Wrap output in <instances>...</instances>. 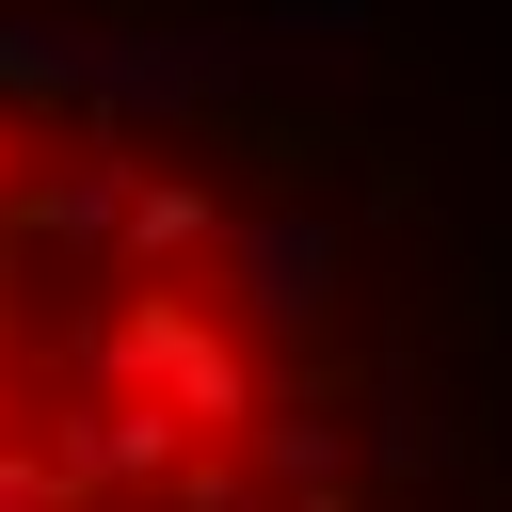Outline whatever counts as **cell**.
Segmentation results:
<instances>
[{
	"label": "cell",
	"mask_w": 512,
	"mask_h": 512,
	"mask_svg": "<svg viewBox=\"0 0 512 512\" xmlns=\"http://www.w3.org/2000/svg\"><path fill=\"white\" fill-rule=\"evenodd\" d=\"M96 384L160 400L176 432H240V416L272 400L256 352H240V320H208V288H128V304L96 320Z\"/></svg>",
	"instance_id": "obj_1"
},
{
	"label": "cell",
	"mask_w": 512,
	"mask_h": 512,
	"mask_svg": "<svg viewBox=\"0 0 512 512\" xmlns=\"http://www.w3.org/2000/svg\"><path fill=\"white\" fill-rule=\"evenodd\" d=\"M224 304H240V352L256 336H320L336 320V288H352V240L320 224V208H224Z\"/></svg>",
	"instance_id": "obj_2"
},
{
	"label": "cell",
	"mask_w": 512,
	"mask_h": 512,
	"mask_svg": "<svg viewBox=\"0 0 512 512\" xmlns=\"http://www.w3.org/2000/svg\"><path fill=\"white\" fill-rule=\"evenodd\" d=\"M32 448L64 464V496H80V512H96V496H160V480L192 464V432H176L160 400H128V384H80V400H64Z\"/></svg>",
	"instance_id": "obj_3"
},
{
	"label": "cell",
	"mask_w": 512,
	"mask_h": 512,
	"mask_svg": "<svg viewBox=\"0 0 512 512\" xmlns=\"http://www.w3.org/2000/svg\"><path fill=\"white\" fill-rule=\"evenodd\" d=\"M128 176H144V144H128V128H80V144H64V160H48V176H32L0 224H32V240H64V256H112Z\"/></svg>",
	"instance_id": "obj_4"
},
{
	"label": "cell",
	"mask_w": 512,
	"mask_h": 512,
	"mask_svg": "<svg viewBox=\"0 0 512 512\" xmlns=\"http://www.w3.org/2000/svg\"><path fill=\"white\" fill-rule=\"evenodd\" d=\"M112 256H128V272H208V256H224V176H128Z\"/></svg>",
	"instance_id": "obj_5"
},
{
	"label": "cell",
	"mask_w": 512,
	"mask_h": 512,
	"mask_svg": "<svg viewBox=\"0 0 512 512\" xmlns=\"http://www.w3.org/2000/svg\"><path fill=\"white\" fill-rule=\"evenodd\" d=\"M368 464H384V480H432V464H464V416H448V384H432L416 352L368 384Z\"/></svg>",
	"instance_id": "obj_6"
},
{
	"label": "cell",
	"mask_w": 512,
	"mask_h": 512,
	"mask_svg": "<svg viewBox=\"0 0 512 512\" xmlns=\"http://www.w3.org/2000/svg\"><path fill=\"white\" fill-rule=\"evenodd\" d=\"M240 448H256L288 496H336V480H352V432H336L320 400H256V416H240Z\"/></svg>",
	"instance_id": "obj_7"
},
{
	"label": "cell",
	"mask_w": 512,
	"mask_h": 512,
	"mask_svg": "<svg viewBox=\"0 0 512 512\" xmlns=\"http://www.w3.org/2000/svg\"><path fill=\"white\" fill-rule=\"evenodd\" d=\"M0 512H80V496H64V464H48L32 432H0Z\"/></svg>",
	"instance_id": "obj_8"
},
{
	"label": "cell",
	"mask_w": 512,
	"mask_h": 512,
	"mask_svg": "<svg viewBox=\"0 0 512 512\" xmlns=\"http://www.w3.org/2000/svg\"><path fill=\"white\" fill-rule=\"evenodd\" d=\"M32 160H48V128H32V112H16V96H0V208H16V192H32Z\"/></svg>",
	"instance_id": "obj_9"
},
{
	"label": "cell",
	"mask_w": 512,
	"mask_h": 512,
	"mask_svg": "<svg viewBox=\"0 0 512 512\" xmlns=\"http://www.w3.org/2000/svg\"><path fill=\"white\" fill-rule=\"evenodd\" d=\"M0 432H16V368H0Z\"/></svg>",
	"instance_id": "obj_10"
},
{
	"label": "cell",
	"mask_w": 512,
	"mask_h": 512,
	"mask_svg": "<svg viewBox=\"0 0 512 512\" xmlns=\"http://www.w3.org/2000/svg\"><path fill=\"white\" fill-rule=\"evenodd\" d=\"M304 512H336V496H304Z\"/></svg>",
	"instance_id": "obj_11"
}]
</instances>
